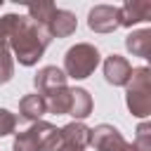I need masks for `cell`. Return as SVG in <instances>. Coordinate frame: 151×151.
I'll return each mask as SVG.
<instances>
[{"label": "cell", "mask_w": 151, "mask_h": 151, "mask_svg": "<svg viewBox=\"0 0 151 151\" xmlns=\"http://www.w3.org/2000/svg\"><path fill=\"white\" fill-rule=\"evenodd\" d=\"M59 134L66 144H71L76 149H85V146L92 144V127H87L83 120H73V123L64 125L59 130Z\"/></svg>", "instance_id": "obj_11"}, {"label": "cell", "mask_w": 151, "mask_h": 151, "mask_svg": "<svg viewBox=\"0 0 151 151\" xmlns=\"http://www.w3.org/2000/svg\"><path fill=\"white\" fill-rule=\"evenodd\" d=\"M17 130V116L7 109H0V137H7Z\"/></svg>", "instance_id": "obj_19"}, {"label": "cell", "mask_w": 151, "mask_h": 151, "mask_svg": "<svg viewBox=\"0 0 151 151\" xmlns=\"http://www.w3.org/2000/svg\"><path fill=\"white\" fill-rule=\"evenodd\" d=\"M12 76H14V59H12V50H9L7 35L0 28V85L9 83Z\"/></svg>", "instance_id": "obj_16"}, {"label": "cell", "mask_w": 151, "mask_h": 151, "mask_svg": "<svg viewBox=\"0 0 151 151\" xmlns=\"http://www.w3.org/2000/svg\"><path fill=\"white\" fill-rule=\"evenodd\" d=\"M144 21H151V0H127L120 5V26L130 28Z\"/></svg>", "instance_id": "obj_9"}, {"label": "cell", "mask_w": 151, "mask_h": 151, "mask_svg": "<svg viewBox=\"0 0 151 151\" xmlns=\"http://www.w3.org/2000/svg\"><path fill=\"white\" fill-rule=\"evenodd\" d=\"M0 7H2V0H0Z\"/></svg>", "instance_id": "obj_21"}, {"label": "cell", "mask_w": 151, "mask_h": 151, "mask_svg": "<svg viewBox=\"0 0 151 151\" xmlns=\"http://www.w3.org/2000/svg\"><path fill=\"white\" fill-rule=\"evenodd\" d=\"M92 146L97 151H132V144H127L120 130L109 123L92 127Z\"/></svg>", "instance_id": "obj_6"}, {"label": "cell", "mask_w": 151, "mask_h": 151, "mask_svg": "<svg viewBox=\"0 0 151 151\" xmlns=\"http://www.w3.org/2000/svg\"><path fill=\"white\" fill-rule=\"evenodd\" d=\"M99 61H101V54H99V50L94 45H90V42H76L64 54V73H66V78L85 80V78H90L94 73V68L99 66Z\"/></svg>", "instance_id": "obj_3"}, {"label": "cell", "mask_w": 151, "mask_h": 151, "mask_svg": "<svg viewBox=\"0 0 151 151\" xmlns=\"http://www.w3.org/2000/svg\"><path fill=\"white\" fill-rule=\"evenodd\" d=\"M132 76V64L123 54H109L104 59V78L113 87H125Z\"/></svg>", "instance_id": "obj_7"}, {"label": "cell", "mask_w": 151, "mask_h": 151, "mask_svg": "<svg viewBox=\"0 0 151 151\" xmlns=\"http://www.w3.org/2000/svg\"><path fill=\"white\" fill-rule=\"evenodd\" d=\"M134 144L132 151H151V120H142L134 130Z\"/></svg>", "instance_id": "obj_18"}, {"label": "cell", "mask_w": 151, "mask_h": 151, "mask_svg": "<svg viewBox=\"0 0 151 151\" xmlns=\"http://www.w3.org/2000/svg\"><path fill=\"white\" fill-rule=\"evenodd\" d=\"M92 94L85 87H71V109L68 116H73L76 120H85L92 113Z\"/></svg>", "instance_id": "obj_14"}, {"label": "cell", "mask_w": 151, "mask_h": 151, "mask_svg": "<svg viewBox=\"0 0 151 151\" xmlns=\"http://www.w3.org/2000/svg\"><path fill=\"white\" fill-rule=\"evenodd\" d=\"M45 104H47V113H54V116H64L68 113L71 109V87H59L50 94H45Z\"/></svg>", "instance_id": "obj_15"}, {"label": "cell", "mask_w": 151, "mask_h": 151, "mask_svg": "<svg viewBox=\"0 0 151 151\" xmlns=\"http://www.w3.org/2000/svg\"><path fill=\"white\" fill-rule=\"evenodd\" d=\"M26 12H28V19H33L35 24H40V26H47L50 24V19L54 17V12H57V5L54 2H33V5H28L26 7Z\"/></svg>", "instance_id": "obj_17"}, {"label": "cell", "mask_w": 151, "mask_h": 151, "mask_svg": "<svg viewBox=\"0 0 151 151\" xmlns=\"http://www.w3.org/2000/svg\"><path fill=\"white\" fill-rule=\"evenodd\" d=\"M45 151H83V149H76V146H71V144H66L64 139H61V134H59V130L52 134V139L47 142V149Z\"/></svg>", "instance_id": "obj_20"}, {"label": "cell", "mask_w": 151, "mask_h": 151, "mask_svg": "<svg viewBox=\"0 0 151 151\" xmlns=\"http://www.w3.org/2000/svg\"><path fill=\"white\" fill-rule=\"evenodd\" d=\"M19 113H21V118H26V120H33V123L42 120V116L47 113L45 97H42V94H38V92L21 97V101H19Z\"/></svg>", "instance_id": "obj_13"}, {"label": "cell", "mask_w": 151, "mask_h": 151, "mask_svg": "<svg viewBox=\"0 0 151 151\" xmlns=\"http://www.w3.org/2000/svg\"><path fill=\"white\" fill-rule=\"evenodd\" d=\"M33 85H35V92L38 94H50L59 87H66L68 85V78L64 73V68H57V66H42L35 78H33Z\"/></svg>", "instance_id": "obj_8"}, {"label": "cell", "mask_w": 151, "mask_h": 151, "mask_svg": "<svg viewBox=\"0 0 151 151\" xmlns=\"http://www.w3.org/2000/svg\"><path fill=\"white\" fill-rule=\"evenodd\" d=\"M125 104L134 118L151 116V66L132 68V76L125 85Z\"/></svg>", "instance_id": "obj_2"}, {"label": "cell", "mask_w": 151, "mask_h": 151, "mask_svg": "<svg viewBox=\"0 0 151 151\" xmlns=\"http://www.w3.org/2000/svg\"><path fill=\"white\" fill-rule=\"evenodd\" d=\"M45 28H47L50 38H68V35L76 33V28H78V19H76L73 12H68V9H59V7H57L54 17L50 19V24H47Z\"/></svg>", "instance_id": "obj_10"}, {"label": "cell", "mask_w": 151, "mask_h": 151, "mask_svg": "<svg viewBox=\"0 0 151 151\" xmlns=\"http://www.w3.org/2000/svg\"><path fill=\"white\" fill-rule=\"evenodd\" d=\"M0 28L5 31L9 50L21 66H35L52 40L45 26L35 24L33 19L21 17V14L0 17Z\"/></svg>", "instance_id": "obj_1"}, {"label": "cell", "mask_w": 151, "mask_h": 151, "mask_svg": "<svg viewBox=\"0 0 151 151\" xmlns=\"http://www.w3.org/2000/svg\"><path fill=\"white\" fill-rule=\"evenodd\" d=\"M87 26L94 33H113L120 28V7L118 5H94L87 14Z\"/></svg>", "instance_id": "obj_5"}, {"label": "cell", "mask_w": 151, "mask_h": 151, "mask_svg": "<svg viewBox=\"0 0 151 151\" xmlns=\"http://www.w3.org/2000/svg\"><path fill=\"white\" fill-rule=\"evenodd\" d=\"M54 132H57V127L52 123L38 120L28 130L17 132V137L12 142V151H45L47 149V142L52 139Z\"/></svg>", "instance_id": "obj_4"}, {"label": "cell", "mask_w": 151, "mask_h": 151, "mask_svg": "<svg viewBox=\"0 0 151 151\" xmlns=\"http://www.w3.org/2000/svg\"><path fill=\"white\" fill-rule=\"evenodd\" d=\"M125 47L132 57H142L151 64V28H137V31L127 33Z\"/></svg>", "instance_id": "obj_12"}]
</instances>
